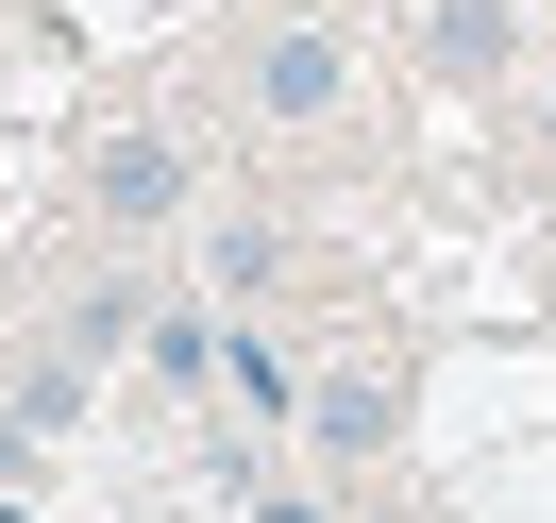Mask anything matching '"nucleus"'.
Listing matches in <instances>:
<instances>
[{"label": "nucleus", "mask_w": 556, "mask_h": 523, "mask_svg": "<svg viewBox=\"0 0 556 523\" xmlns=\"http://www.w3.org/2000/svg\"><path fill=\"white\" fill-rule=\"evenodd\" d=\"M85 203H102L118 237H186V203H203V170H186V136H152V119H118V136L85 152Z\"/></svg>", "instance_id": "1"}, {"label": "nucleus", "mask_w": 556, "mask_h": 523, "mask_svg": "<svg viewBox=\"0 0 556 523\" xmlns=\"http://www.w3.org/2000/svg\"><path fill=\"white\" fill-rule=\"evenodd\" d=\"M338 102H354V35H338V17H270V35H253V119L320 136Z\"/></svg>", "instance_id": "2"}, {"label": "nucleus", "mask_w": 556, "mask_h": 523, "mask_svg": "<svg viewBox=\"0 0 556 523\" xmlns=\"http://www.w3.org/2000/svg\"><path fill=\"white\" fill-rule=\"evenodd\" d=\"M219 406H237V422H287V439H304L320 372H304V354H287V338H270L253 304H219Z\"/></svg>", "instance_id": "3"}, {"label": "nucleus", "mask_w": 556, "mask_h": 523, "mask_svg": "<svg viewBox=\"0 0 556 523\" xmlns=\"http://www.w3.org/2000/svg\"><path fill=\"white\" fill-rule=\"evenodd\" d=\"M304 439L338 456V473H354V456H388V439H405V372H320V406H304Z\"/></svg>", "instance_id": "4"}, {"label": "nucleus", "mask_w": 556, "mask_h": 523, "mask_svg": "<svg viewBox=\"0 0 556 523\" xmlns=\"http://www.w3.org/2000/svg\"><path fill=\"white\" fill-rule=\"evenodd\" d=\"M421 69H455V85L522 69V17H506V0H421Z\"/></svg>", "instance_id": "5"}, {"label": "nucleus", "mask_w": 556, "mask_h": 523, "mask_svg": "<svg viewBox=\"0 0 556 523\" xmlns=\"http://www.w3.org/2000/svg\"><path fill=\"white\" fill-rule=\"evenodd\" d=\"M186 237H203V287H219V304H270V271H287L270 220H186Z\"/></svg>", "instance_id": "6"}, {"label": "nucleus", "mask_w": 556, "mask_h": 523, "mask_svg": "<svg viewBox=\"0 0 556 523\" xmlns=\"http://www.w3.org/2000/svg\"><path fill=\"white\" fill-rule=\"evenodd\" d=\"M85 422V338L68 354H35V372H17V439H68Z\"/></svg>", "instance_id": "7"}, {"label": "nucleus", "mask_w": 556, "mask_h": 523, "mask_svg": "<svg viewBox=\"0 0 556 523\" xmlns=\"http://www.w3.org/2000/svg\"><path fill=\"white\" fill-rule=\"evenodd\" d=\"M237 523H338L320 489H270V473H237Z\"/></svg>", "instance_id": "8"}, {"label": "nucleus", "mask_w": 556, "mask_h": 523, "mask_svg": "<svg viewBox=\"0 0 556 523\" xmlns=\"http://www.w3.org/2000/svg\"><path fill=\"white\" fill-rule=\"evenodd\" d=\"M540 152H556V69H540Z\"/></svg>", "instance_id": "9"}, {"label": "nucleus", "mask_w": 556, "mask_h": 523, "mask_svg": "<svg viewBox=\"0 0 556 523\" xmlns=\"http://www.w3.org/2000/svg\"><path fill=\"white\" fill-rule=\"evenodd\" d=\"M0 523H35V507H17V489H0Z\"/></svg>", "instance_id": "10"}]
</instances>
